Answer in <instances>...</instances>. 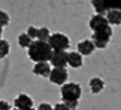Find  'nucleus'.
I'll return each instance as SVG.
<instances>
[{
  "label": "nucleus",
  "instance_id": "f257e3e1",
  "mask_svg": "<svg viewBox=\"0 0 121 110\" xmlns=\"http://www.w3.org/2000/svg\"><path fill=\"white\" fill-rule=\"evenodd\" d=\"M53 49L48 42L39 40L33 41V43L29 47V51H27L30 59L34 61L35 63L50 61Z\"/></svg>",
  "mask_w": 121,
  "mask_h": 110
},
{
  "label": "nucleus",
  "instance_id": "f03ea898",
  "mask_svg": "<svg viewBox=\"0 0 121 110\" xmlns=\"http://www.w3.org/2000/svg\"><path fill=\"white\" fill-rule=\"evenodd\" d=\"M112 37H113V29L111 25H108V26L102 27V29L93 33L91 40L95 44L96 48L104 49L110 43Z\"/></svg>",
  "mask_w": 121,
  "mask_h": 110
},
{
  "label": "nucleus",
  "instance_id": "7ed1b4c3",
  "mask_svg": "<svg viewBox=\"0 0 121 110\" xmlns=\"http://www.w3.org/2000/svg\"><path fill=\"white\" fill-rule=\"evenodd\" d=\"M60 93L62 102H73V101H79L82 94V89L78 83L69 82L62 85Z\"/></svg>",
  "mask_w": 121,
  "mask_h": 110
},
{
  "label": "nucleus",
  "instance_id": "20e7f679",
  "mask_svg": "<svg viewBox=\"0 0 121 110\" xmlns=\"http://www.w3.org/2000/svg\"><path fill=\"white\" fill-rule=\"evenodd\" d=\"M48 43L53 50H66L71 46L69 38L62 33H55L51 35Z\"/></svg>",
  "mask_w": 121,
  "mask_h": 110
},
{
  "label": "nucleus",
  "instance_id": "39448f33",
  "mask_svg": "<svg viewBox=\"0 0 121 110\" xmlns=\"http://www.w3.org/2000/svg\"><path fill=\"white\" fill-rule=\"evenodd\" d=\"M67 78H69V73H67L66 68H64V67H54L51 71L50 77H48L52 83L60 86L65 84Z\"/></svg>",
  "mask_w": 121,
  "mask_h": 110
},
{
  "label": "nucleus",
  "instance_id": "423d86ee",
  "mask_svg": "<svg viewBox=\"0 0 121 110\" xmlns=\"http://www.w3.org/2000/svg\"><path fill=\"white\" fill-rule=\"evenodd\" d=\"M50 62L54 67L65 68L67 65V53L65 50H53Z\"/></svg>",
  "mask_w": 121,
  "mask_h": 110
},
{
  "label": "nucleus",
  "instance_id": "0eeeda50",
  "mask_svg": "<svg viewBox=\"0 0 121 110\" xmlns=\"http://www.w3.org/2000/svg\"><path fill=\"white\" fill-rule=\"evenodd\" d=\"M14 105H15L16 108L20 110H29L33 108L34 103L30 95L25 94V93H21L14 100Z\"/></svg>",
  "mask_w": 121,
  "mask_h": 110
},
{
  "label": "nucleus",
  "instance_id": "6e6552de",
  "mask_svg": "<svg viewBox=\"0 0 121 110\" xmlns=\"http://www.w3.org/2000/svg\"><path fill=\"white\" fill-rule=\"evenodd\" d=\"M108 25H110V24H108V21L106 19L105 16L98 15V14L93 15L91 17L90 21H88V26H90V29L93 32H96V30L102 29V27L108 26Z\"/></svg>",
  "mask_w": 121,
  "mask_h": 110
},
{
  "label": "nucleus",
  "instance_id": "1a4fd4ad",
  "mask_svg": "<svg viewBox=\"0 0 121 110\" xmlns=\"http://www.w3.org/2000/svg\"><path fill=\"white\" fill-rule=\"evenodd\" d=\"M77 49L81 56H90L95 51L96 46H95V44L93 43L92 40L85 39V40L79 42L77 44Z\"/></svg>",
  "mask_w": 121,
  "mask_h": 110
},
{
  "label": "nucleus",
  "instance_id": "9d476101",
  "mask_svg": "<svg viewBox=\"0 0 121 110\" xmlns=\"http://www.w3.org/2000/svg\"><path fill=\"white\" fill-rule=\"evenodd\" d=\"M51 71H52V68H51V65L48 64V62L36 63V64L34 65V68H33V72L35 74L43 77V78H48Z\"/></svg>",
  "mask_w": 121,
  "mask_h": 110
},
{
  "label": "nucleus",
  "instance_id": "9b49d317",
  "mask_svg": "<svg viewBox=\"0 0 121 110\" xmlns=\"http://www.w3.org/2000/svg\"><path fill=\"white\" fill-rule=\"evenodd\" d=\"M82 64V56L78 51H71L67 53V65H69L72 68H80Z\"/></svg>",
  "mask_w": 121,
  "mask_h": 110
},
{
  "label": "nucleus",
  "instance_id": "f8f14e48",
  "mask_svg": "<svg viewBox=\"0 0 121 110\" xmlns=\"http://www.w3.org/2000/svg\"><path fill=\"white\" fill-rule=\"evenodd\" d=\"M88 85H90V89L92 91L93 94H98V93H100L104 89V85L105 84H104V81L101 78L94 77V78H92L90 80Z\"/></svg>",
  "mask_w": 121,
  "mask_h": 110
},
{
  "label": "nucleus",
  "instance_id": "ddd939ff",
  "mask_svg": "<svg viewBox=\"0 0 121 110\" xmlns=\"http://www.w3.org/2000/svg\"><path fill=\"white\" fill-rule=\"evenodd\" d=\"M105 17L111 26L121 24V11L119 10H108L105 14Z\"/></svg>",
  "mask_w": 121,
  "mask_h": 110
},
{
  "label": "nucleus",
  "instance_id": "4468645a",
  "mask_svg": "<svg viewBox=\"0 0 121 110\" xmlns=\"http://www.w3.org/2000/svg\"><path fill=\"white\" fill-rule=\"evenodd\" d=\"M91 3H92L93 8H94L95 12H96V14L102 15V16H104L106 14L108 10H106L105 5H104L103 0H91Z\"/></svg>",
  "mask_w": 121,
  "mask_h": 110
},
{
  "label": "nucleus",
  "instance_id": "2eb2a0df",
  "mask_svg": "<svg viewBox=\"0 0 121 110\" xmlns=\"http://www.w3.org/2000/svg\"><path fill=\"white\" fill-rule=\"evenodd\" d=\"M32 43H33V39L30 38V36L26 33H22V34L19 35V37H18V44L22 48H29Z\"/></svg>",
  "mask_w": 121,
  "mask_h": 110
},
{
  "label": "nucleus",
  "instance_id": "dca6fc26",
  "mask_svg": "<svg viewBox=\"0 0 121 110\" xmlns=\"http://www.w3.org/2000/svg\"><path fill=\"white\" fill-rule=\"evenodd\" d=\"M51 37L50 29L48 27H40L38 29V34H37V40L48 42Z\"/></svg>",
  "mask_w": 121,
  "mask_h": 110
},
{
  "label": "nucleus",
  "instance_id": "f3484780",
  "mask_svg": "<svg viewBox=\"0 0 121 110\" xmlns=\"http://www.w3.org/2000/svg\"><path fill=\"white\" fill-rule=\"evenodd\" d=\"M106 10H119L121 11V0H103Z\"/></svg>",
  "mask_w": 121,
  "mask_h": 110
},
{
  "label": "nucleus",
  "instance_id": "a211bd4d",
  "mask_svg": "<svg viewBox=\"0 0 121 110\" xmlns=\"http://www.w3.org/2000/svg\"><path fill=\"white\" fill-rule=\"evenodd\" d=\"M10 53V44L6 40L0 39V59H3Z\"/></svg>",
  "mask_w": 121,
  "mask_h": 110
},
{
  "label": "nucleus",
  "instance_id": "6ab92c4d",
  "mask_svg": "<svg viewBox=\"0 0 121 110\" xmlns=\"http://www.w3.org/2000/svg\"><path fill=\"white\" fill-rule=\"evenodd\" d=\"M9 23H10V17H9L8 13L0 10V26H6L9 25Z\"/></svg>",
  "mask_w": 121,
  "mask_h": 110
},
{
  "label": "nucleus",
  "instance_id": "aec40b11",
  "mask_svg": "<svg viewBox=\"0 0 121 110\" xmlns=\"http://www.w3.org/2000/svg\"><path fill=\"white\" fill-rule=\"evenodd\" d=\"M26 34L30 36L31 39H37V34H38V29H36L35 26H30L26 30Z\"/></svg>",
  "mask_w": 121,
  "mask_h": 110
},
{
  "label": "nucleus",
  "instance_id": "412c9836",
  "mask_svg": "<svg viewBox=\"0 0 121 110\" xmlns=\"http://www.w3.org/2000/svg\"><path fill=\"white\" fill-rule=\"evenodd\" d=\"M66 105L71 110H76L79 106V101H73V102H62Z\"/></svg>",
  "mask_w": 121,
  "mask_h": 110
},
{
  "label": "nucleus",
  "instance_id": "4be33fe9",
  "mask_svg": "<svg viewBox=\"0 0 121 110\" xmlns=\"http://www.w3.org/2000/svg\"><path fill=\"white\" fill-rule=\"evenodd\" d=\"M53 110H71V109H69L64 103H57V104L53 107Z\"/></svg>",
  "mask_w": 121,
  "mask_h": 110
},
{
  "label": "nucleus",
  "instance_id": "5701e85b",
  "mask_svg": "<svg viewBox=\"0 0 121 110\" xmlns=\"http://www.w3.org/2000/svg\"><path fill=\"white\" fill-rule=\"evenodd\" d=\"M37 110H53V107H52V105L48 104V103H41L38 106Z\"/></svg>",
  "mask_w": 121,
  "mask_h": 110
},
{
  "label": "nucleus",
  "instance_id": "b1692460",
  "mask_svg": "<svg viewBox=\"0 0 121 110\" xmlns=\"http://www.w3.org/2000/svg\"><path fill=\"white\" fill-rule=\"evenodd\" d=\"M0 110H12L11 105L6 101H0Z\"/></svg>",
  "mask_w": 121,
  "mask_h": 110
},
{
  "label": "nucleus",
  "instance_id": "393cba45",
  "mask_svg": "<svg viewBox=\"0 0 121 110\" xmlns=\"http://www.w3.org/2000/svg\"><path fill=\"white\" fill-rule=\"evenodd\" d=\"M2 32H3V29H2V27L0 26V39H1V36H2Z\"/></svg>",
  "mask_w": 121,
  "mask_h": 110
},
{
  "label": "nucleus",
  "instance_id": "a878e982",
  "mask_svg": "<svg viewBox=\"0 0 121 110\" xmlns=\"http://www.w3.org/2000/svg\"><path fill=\"white\" fill-rule=\"evenodd\" d=\"M12 110H20V109H18V108H15V109H12Z\"/></svg>",
  "mask_w": 121,
  "mask_h": 110
},
{
  "label": "nucleus",
  "instance_id": "bb28decb",
  "mask_svg": "<svg viewBox=\"0 0 121 110\" xmlns=\"http://www.w3.org/2000/svg\"><path fill=\"white\" fill-rule=\"evenodd\" d=\"M29 110H36V109H34V108H31V109H29Z\"/></svg>",
  "mask_w": 121,
  "mask_h": 110
}]
</instances>
